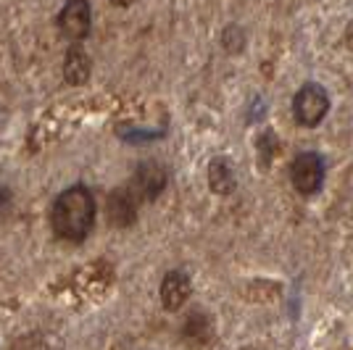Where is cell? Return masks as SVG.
Wrapping results in <instances>:
<instances>
[{"label": "cell", "mask_w": 353, "mask_h": 350, "mask_svg": "<svg viewBox=\"0 0 353 350\" xmlns=\"http://www.w3.org/2000/svg\"><path fill=\"white\" fill-rule=\"evenodd\" d=\"M95 227V198L85 185L66 187L50 205V229L66 243H82Z\"/></svg>", "instance_id": "6da1fadb"}, {"label": "cell", "mask_w": 353, "mask_h": 350, "mask_svg": "<svg viewBox=\"0 0 353 350\" xmlns=\"http://www.w3.org/2000/svg\"><path fill=\"white\" fill-rule=\"evenodd\" d=\"M330 111V95L322 85L306 82L303 88L295 92L293 98V116L301 127H316Z\"/></svg>", "instance_id": "7a4b0ae2"}, {"label": "cell", "mask_w": 353, "mask_h": 350, "mask_svg": "<svg viewBox=\"0 0 353 350\" xmlns=\"http://www.w3.org/2000/svg\"><path fill=\"white\" fill-rule=\"evenodd\" d=\"M166 182H169V174H166V169L159 161H143L134 169V174L127 182V187L134 192V198L140 203H150V200H156L166 190Z\"/></svg>", "instance_id": "3957f363"}, {"label": "cell", "mask_w": 353, "mask_h": 350, "mask_svg": "<svg viewBox=\"0 0 353 350\" xmlns=\"http://www.w3.org/2000/svg\"><path fill=\"white\" fill-rule=\"evenodd\" d=\"M290 182L301 195H314L324 182V161L319 153H298L290 163Z\"/></svg>", "instance_id": "277c9868"}, {"label": "cell", "mask_w": 353, "mask_h": 350, "mask_svg": "<svg viewBox=\"0 0 353 350\" xmlns=\"http://www.w3.org/2000/svg\"><path fill=\"white\" fill-rule=\"evenodd\" d=\"M92 27V11L88 0H66L59 14V32L69 43H82Z\"/></svg>", "instance_id": "5b68a950"}, {"label": "cell", "mask_w": 353, "mask_h": 350, "mask_svg": "<svg viewBox=\"0 0 353 350\" xmlns=\"http://www.w3.org/2000/svg\"><path fill=\"white\" fill-rule=\"evenodd\" d=\"M108 219L117 227H132L137 221V211H140V200L134 198V192L124 185L108 195Z\"/></svg>", "instance_id": "8992f818"}, {"label": "cell", "mask_w": 353, "mask_h": 350, "mask_svg": "<svg viewBox=\"0 0 353 350\" xmlns=\"http://www.w3.org/2000/svg\"><path fill=\"white\" fill-rule=\"evenodd\" d=\"M190 292H192L190 277L185 271H179V269L169 271L161 279V303L166 311H179V308L188 303Z\"/></svg>", "instance_id": "52a82bcc"}, {"label": "cell", "mask_w": 353, "mask_h": 350, "mask_svg": "<svg viewBox=\"0 0 353 350\" xmlns=\"http://www.w3.org/2000/svg\"><path fill=\"white\" fill-rule=\"evenodd\" d=\"M90 72H92L90 56L79 45L74 43L72 48L66 50V59H63V79H66L69 85H74V88H79V85L88 82Z\"/></svg>", "instance_id": "ba28073f"}, {"label": "cell", "mask_w": 353, "mask_h": 350, "mask_svg": "<svg viewBox=\"0 0 353 350\" xmlns=\"http://www.w3.org/2000/svg\"><path fill=\"white\" fill-rule=\"evenodd\" d=\"M235 172L227 158H214L208 163V185L216 195H230L235 192Z\"/></svg>", "instance_id": "9c48e42d"}, {"label": "cell", "mask_w": 353, "mask_h": 350, "mask_svg": "<svg viewBox=\"0 0 353 350\" xmlns=\"http://www.w3.org/2000/svg\"><path fill=\"white\" fill-rule=\"evenodd\" d=\"M211 335V321L206 313H190V319L185 321V337H190L195 342H203Z\"/></svg>", "instance_id": "30bf717a"}, {"label": "cell", "mask_w": 353, "mask_h": 350, "mask_svg": "<svg viewBox=\"0 0 353 350\" xmlns=\"http://www.w3.org/2000/svg\"><path fill=\"white\" fill-rule=\"evenodd\" d=\"M11 211V190H6V187H0V221L3 216Z\"/></svg>", "instance_id": "8fae6325"}, {"label": "cell", "mask_w": 353, "mask_h": 350, "mask_svg": "<svg viewBox=\"0 0 353 350\" xmlns=\"http://www.w3.org/2000/svg\"><path fill=\"white\" fill-rule=\"evenodd\" d=\"M345 43H348V48H353V21L348 24V30H345Z\"/></svg>", "instance_id": "7c38bea8"}, {"label": "cell", "mask_w": 353, "mask_h": 350, "mask_svg": "<svg viewBox=\"0 0 353 350\" xmlns=\"http://www.w3.org/2000/svg\"><path fill=\"white\" fill-rule=\"evenodd\" d=\"M114 6H121V8H127V6H132L134 0H111Z\"/></svg>", "instance_id": "4fadbf2b"}]
</instances>
